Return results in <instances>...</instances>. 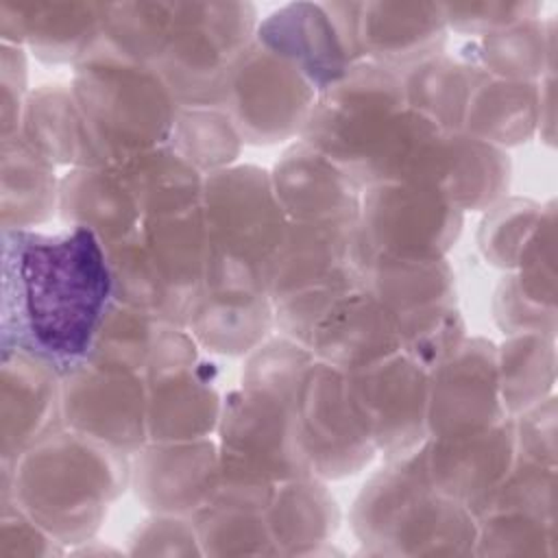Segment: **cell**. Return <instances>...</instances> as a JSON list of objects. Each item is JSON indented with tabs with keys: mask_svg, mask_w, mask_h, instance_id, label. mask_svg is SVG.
Here are the masks:
<instances>
[{
	"mask_svg": "<svg viewBox=\"0 0 558 558\" xmlns=\"http://www.w3.org/2000/svg\"><path fill=\"white\" fill-rule=\"evenodd\" d=\"M111 301L107 251L94 231L2 229V349L63 375L89 355Z\"/></svg>",
	"mask_w": 558,
	"mask_h": 558,
	"instance_id": "cell-1",
	"label": "cell"
},
{
	"mask_svg": "<svg viewBox=\"0 0 558 558\" xmlns=\"http://www.w3.org/2000/svg\"><path fill=\"white\" fill-rule=\"evenodd\" d=\"M2 466V501L20 506L61 545L87 541L131 480L126 453L63 425Z\"/></svg>",
	"mask_w": 558,
	"mask_h": 558,
	"instance_id": "cell-2",
	"label": "cell"
},
{
	"mask_svg": "<svg viewBox=\"0 0 558 558\" xmlns=\"http://www.w3.org/2000/svg\"><path fill=\"white\" fill-rule=\"evenodd\" d=\"M201 209L207 238L203 290L233 296L268 294L272 262L288 229L270 172L257 166H229L207 174Z\"/></svg>",
	"mask_w": 558,
	"mask_h": 558,
	"instance_id": "cell-3",
	"label": "cell"
},
{
	"mask_svg": "<svg viewBox=\"0 0 558 558\" xmlns=\"http://www.w3.org/2000/svg\"><path fill=\"white\" fill-rule=\"evenodd\" d=\"M353 530L375 554L449 556L475 554L473 512L436 493L410 453L368 480L355 499Z\"/></svg>",
	"mask_w": 558,
	"mask_h": 558,
	"instance_id": "cell-4",
	"label": "cell"
},
{
	"mask_svg": "<svg viewBox=\"0 0 558 558\" xmlns=\"http://www.w3.org/2000/svg\"><path fill=\"white\" fill-rule=\"evenodd\" d=\"M72 94L98 166L166 146L181 105L155 68L76 63Z\"/></svg>",
	"mask_w": 558,
	"mask_h": 558,
	"instance_id": "cell-5",
	"label": "cell"
},
{
	"mask_svg": "<svg viewBox=\"0 0 558 558\" xmlns=\"http://www.w3.org/2000/svg\"><path fill=\"white\" fill-rule=\"evenodd\" d=\"M403 107L408 102L401 74L362 61L318 94L301 135L364 192L373 163Z\"/></svg>",
	"mask_w": 558,
	"mask_h": 558,
	"instance_id": "cell-6",
	"label": "cell"
},
{
	"mask_svg": "<svg viewBox=\"0 0 558 558\" xmlns=\"http://www.w3.org/2000/svg\"><path fill=\"white\" fill-rule=\"evenodd\" d=\"M255 31L251 4L172 2L170 39L155 70L181 107H220L231 70Z\"/></svg>",
	"mask_w": 558,
	"mask_h": 558,
	"instance_id": "cell-7",
	"label": "cell"
},
{
	"mask_svg": "<svg viewBox=\"0 0 558 558\" xmlns=\"http://www.w3.org/2000/svg\"><path fill=\"white\" fill-rule=\"evenodd\" d=\"M316 98L294 63L253 39L231 70L220 107L244 142L275 144L303 131Z\"/></svg>",
	"mask_w": 558,
	"mask_h": 558,
	"instance_id": "cell-8",
	"label": "cell"
},
{
	"mask_svg": "<svg viewBox=\"0 0 558 558\" xmlns=\"http://www.w3.org/2000/svg\"><path fill=\"white\" fill-rule=\"evenodd\" d=\"M357 227L366 255L445 257L462 211L427 183L388 181L364 190Z\"/></svg>",
	"mask_w": 558,
	"mask_h": 558,
	"instance_id": "cell-9",
	"label": "cell"
},
{
	"mask_svg": "<svg viewBox=\"0 0 558 558\" xmlns=\"http://www.w3.org/2000/svg\"><path fill=\"white\" fill-rule=\"evenodd\" d=\"M148 390L142 375L85 357L61 375L63 427L133 456L148 442Z\"/></svg>",
	"mask_w": 558,
	"mask_h": 558,
	"instance_id": "cell-10",
	"label": "cell"
},
{
	"mask_svg": "<svg viewBox=\"0 0 558 558\" xmlns=\"http://www.w3.org/2000/svg\"><path fill=\"white\" fill-rule=\"evenodd\" d=\"M292 418L301 449L318 477H347L373 458L371 442L347 390V375L314 360L292 399Z\"/></svg>",
	"mask_w": 558,
	"mask_h": 558,
	"instance_id": "cell-11",
	"label": "cell"
},
{
	"mask_svg": "<svg viewBox=\"0 0 558 558\" xmlns=\"http://www.w3.org/2000/svg\"><path fill=\"white\" fill-rule=\"evenodd\" d=\"M344 375L349 399L375 451L395 460L427 438V368L397 351Z\"/></svg>",
	"mask_w": 558,
	"mask_h": 558,
	"instance_id": "cell-12",
	"label": "cell"
},
{
	"mask_svg": "<svg viewBox=\"0 0 558 558\" xmlns=\"http://www.w3.org/2000/svg\"><path fill=\"white\" fill-rule=\"evenodd\" d=\"M357 63L371 61L403 72L442 52V4L333 2L325 4Z\"/></svg>",
	"mask_w": 558,
	"mask_h": 558,
	"instance_id": "cell-13",
	"label": "cell"
},
{
	"mask_svg": "<svg viewBox=\"0 0 558 558\" xmlns=\"http://www.w3.org/2000/svg\"><path fill=\"white\" fill-rule=\"evenodd\" d=\"M218 453L281 484L314 475L301 449L292 405L248 388L222 401L218 421Z\"/></svg>",
	"mask_w": 558,
	"mask_h": 558,
	"instance_id": "cell-14",
	"label": "cell"
},
{
	"mask_svg": "<svg viewBox=\"0 0 558 558\" xmlns=\"http://www.w3.org/2000/svg\"><path fill=\"white\" fill-rule=\"evenodd\" d=\"M410 458L436 493L473 512L514 464L512 423L504 418L471 432L427 436Z\"/></svg>",
	"mask_w": 558,
	"mask_h": 558,
	"instance_id": "cell-15",
	"label": "cell"
},
{
	"mask_svg": "<svg viewBox=\"0 0 558 558\" xmlns=\"http://www.w3.org/2000/svg\"><path fill=\"white\" fill-rule=\"evenodd\" d=\"M366 259L368 255L357 222H288L283 242L272 262L268 296L275 305L312 290L362 286Z\"/></svg>",
	"mask_w": 558,
	"mask_h": 558,
	"instance_id": "cell-16",
	"label": "cell"
},
{
	"mask_svg": "<svg viewBox=\"0 0 558 558\" xmlns=\"http://www.w3.org/2000/svg\"><path fill=\"white\" fill-rule=\"evenodd\" d=\"M508 418L497 377V349L484 338L462 344L429 371L427 436L460 434Z\"/></svg>",
	"mask_w": 558,
	"mask_h": 558,
	"instance_id": "cell-17",
	"label": "cell"
},
{
	"mask_svg": "<svg viewBox=\"0 0 558 558\" xmlns=\"http://www.w3.org/2000/svg\"><path fill=\"white\" fill-rule=\"evenodd\" d=\"M133 456L131 482L155 512L185 517L209 501L218 475V445L209 438L146 442Z\"/></svg>",
	"mask_w": 558,
	"mask_h": 558,
	"instance_id": "cell-18",
	"label": "cell"
},
{
	"mask_svg": "<svg viewBox=\"0 0 558 558\" xmlns=\"http://www.w3.org/2000/svg\"><path fill=\"white\" fill-rule=\"evenodd\" d=\"M270 181L288 222L351 225L360 218L362 187L303 140L281 155Z\"/></svg>",
	"mask_w": 558,
	"mask_h": 558,
	"instance_id": "cell-19",
	"label": "cell"
},
{
	"mask_svg": "<svg viewBox=\"0 0 558 558\" xmlns=\"http://www.w3.org/2000/svg\"><path fill=\"white\" fill-rule=\"evenodd\" d=\"M305 347L316 360L351 373L401 351V336L392 312L357 286L327 307Z\"/></svg>",
	"mask_w": 558,
	"mask_h": 558,
	"instance_id": "cell-20",
	"label": "cell"
},
{
	"mask_svg": "<svg viewBox=\"0 0 558 558\" xmlns=\"http://www.w3.org/2000/svg\"><path fill=\"white\" fill-rule=\"evenodd\" d=\"M0 418L2 462H11L63 425L61 375L26 351L2 349Z\"/></svg>",
	"mask_w": 558,
	"mask_h": 558,
	"instance_id": "cell-21",
	"label": "cell"
},
{
	"mask_svg": "<svg viewBox=\"0 0 558 558\" xmlns=\"http://www.w3.org/2000/svg\"><path fill=\"white\" fill-rule=\"evenodd\" d=\"M255 39L294 63L318 94L357 65L325 4H288L257 24Z\"/></svg>",
	"mask_w": 558,
	"mask_h": 558,
	"instance_id": "cell-22",
	"label": "cell"
},
{
	"mask_svg": "<svg viewBox=\"0 0 558 558\" xmlns=\"http://www.w3.org/2000/svg\"><path fill=\"white\" fill-rule=\"evenodd\" d=\"M137 235L187 325L205 288L207 238L201 203L146 214Z\"/></svg>",
	"mask_w": 558,
	"mask_h": 558,
	"instance_id": "cell-23",
	"label": "cell"
},
{
	"mask_svg": "<svg viewBox=\"0 0 558 558\" xmlns=\"http://www.w3.org/2000/svg\"><path fill=\"white\" fill-rule=\"evenodd\" d=\"M148 442L207 438L218 429L222 401L214 388V368L201 357L148 375Z\"/></svg>",
	"mask_w": 558,
	"mask_h": 558,
	"instance_id": "cell-24",
	"label": "cell"
},
{
	"mask_svg": "<svg viewBox=\"0 0 558 558\" xmlns=\"http://www.w3.org/2000/svg\"><path fill=\"white\" fill-rule=\"evenodd\" d=\"M94 2H0L4 44H26L41 61H78L102 22Z\"/></svg>",
	"mask_w": 558,
	"mask_h": 558,
	"instance_id": "cell-25",
	"label": "cell"
},
{
	"mask_svg": "<svg viewBox=\"0 0 558 558\" xmlns=\"http://www.w3.org/2000/svg\"><path fill=\"white\" fill-rule=\"evenodd\" d=\"M59 216L68 227L94 231L105 246L131 238L140 205L116 166H78L59 181Z\"/></svg>",
	"mask_w": 558,
	"mask_h": 558,
	"instance_id": "cell-26",
	"label": "cell"
},
{
	"mask_svg": "<svg viewBox=\"0 0 558 558\" xmlns=\"http://www.w3.org/2000/svg\"><path fill=\"white\" fill-rule=\"evenodd\" d=\"M425 183L436 187L462 214L466 209H486L508 190L510 159L495 144L464 131H447Z\"/></svg>",
	"mask_w": 558,
	"mask_h": 558,
	"instance_id": "cell-27",
	"label": "cell"
},
{
	"mask_svg": "<svg viewBox=\"0 0 558 558\" xmlns=\"http://www.w3.org/2000/svg\"><path fill=\"white\" fill-rule=\"evenodd\" d=\"M543 122V87L475 68L460 131L499 148L525 142Z\"/></svg>",
	"mask_w": 558,
	"mask_h": 558,
	"instance_id": "cell-28",
	"label": "cell"
},
{
	"mask_svg": "<svg viewBox=\"0 0 558 558\" xmlns=\"http://www.w3.org/2000/svg\"><path fill=\"white\" fill-rule=\"evenodd\" d=\"M170 31L172 2L105 4L98 33L76 63L157 68L168 46Z\"/></svg>",
	"mask_w": 558,
	"mask_h": 558,
	"instance_id": "cell-29",
	"label": "cell"
},
{
	"mask_svg": "<svg viewBox=\"0 0 558 558\" xmlns=\"http://www.w3.org/2000/svg\"><path fill=\"white\" fill-rule=\"evenodd\" d=\"M362 286L392 312L395 320L456 305L453 272L445 257L368 255Z\"/></svg>",
	"mask_w": 558,
	"mask_h": 558,
	"instance_id": "cell-30",
	"label": "cell"
},
{
	"mask_svg": "<svg viewBox=\"0 0 558 558\" xmlns=\"http://www.w3.org/2000/svg\"><path fill=\"white\" fill-rule=\"evenodd\" d=\"M20 133L52 166H98L72 87L44 85L28 94Z\"/></svg>",
	"mask_w": 558,
	"mask_h": 558,
	"instance_id": "cell-31",
	"label": "cell"
},
{
	"mask_svg": "<svg viewBox=\"0 0 558 558\" xmlns=\"http://www.w3.org/2000/svg\"><path fill=\"white\" fill-rule=\"evenodd\" d=\"M266 523L279 554H312L338 527V504L316 475L281 482L266 508Z\"/></svg>",
	"mask_w": 558,
	"mask_h": 558,
	"instance_id": "cell-32",
	"label": "cell"
},
{
	"mask_svg": "<svg viewBox=\"0 0 558 558\" xmlns=\"http://www.w3.org/2000/svg\"><path fill=\"white\" fill-rule=\"evenodd\" d=\"M275 325V307L268 294L233 296L203 290L187 329L211 353L244 355L257 349Z\"/></svg>",
	"mask_w": 558,
	"mask_h": 558,
	"instance_id": "cell-33",
	"label": "cell"
},
{
	"mask_svg": "<svg viewBox=\"0 0 558 558\" xmlns=\"http://www.w3.org/2000/svg\"><path fill=\"white\" fill-rule=\"evenodd\" d=\"M59 203L54 166L17 131L2 137V229H31Z\"/></svg>",
	"mask_w": 558,
	"mask_h": 558,
	"instance_id": "cell-34",
	"label": "cell"
},
{
	"mask_svg": "<svg viewBox=\"0 0 558 558\" xmlns=\"http://www.w3.org/2000/svg\"><path fill=\"white\" fill-rule=\"evenodd\" d=\"M111 166L118 168L133 192L142 218L153 211L201 203L205 177L168 144Z\"/></svg>",
	"mask_w": 558,
	"mask_h": 558,
	"instance_id": "cell-35",
	"label": "cell"
},
{
	"mask_svg": "<svg viewBox=\"0 0 558 558\" xmlns=\"http://www.w3.org/2000/svg\"><path fill=\"white\" fill-rule=\"evenodd\" d=\"M399 74L408 107L432 118L447 131H460L475 65L438 52Z\"/></svg>",
	"mask_w": 558,
	"mask_h": 558,
	"instance_id": "cell-36",
	"label": "cell"
},
{
	"mask_svg": "<svg viewBox=\"0 0 558 558\" xmlns=\"http://www.w3.org/2000/svg\"><path fill=\"white\" fill-rule=\"evenodd\" d=\"M554 342L545 333H512L497 349L499 395L506 414H519L545 401L554 386Z\"/></svg>",
	"mask_w": 558,
	"mask_h": 558,
	"instance_id": "cell-37",
	"label": "cell"
},
{
	"mask_svg": "<svg viewBox=\"0 0 558 558\" xmlns=\"http://www.w3.org/2000/svg\"><path fill=\"white\" fill-rule=\"evenodd\" d=\"M242 135L222 107H181L168 146L203 177L229 168L240 155Z\"/></svg>",
	"mask_w": 558,
	"mask_h": 558,
	"instance_id": "cell-38",
	"label": "cell"
},
{
	"mask_svg": "<svg viewBox=\"0 0 558 558\" xmlns=\"http://www.w3.org/2000/svg\"><path fill=\"white\" fill-rule=\"evenodd\" d=\"M547 41L543 24L536 17H527L504 31L480 37L473 46L475 54L464 61L499 78L534 83L551 54Z\"/></svg>",
	"mask_w": 558,
	"mask_h": 558,
	"instance_id": "cell-39",
	"label": "cell"
},
{
	"mask_svg": "<svg viewBox=\"0 0 558 558\" xmlns=\"http://www.w3.org/2000/svg\"><path fill=\"white\" fill-rule=\"evenodd\" d=\"M163 323L150 314L111 301L94 336L89 360L122 366L144 377Z\"/></svg>",
	"mask_w": 558,
	"mask_h": 558,
	"instance_id": "cell-40",
	"label": "cell"
},
{
	"mask_svg": "<svg viewBox=\"0 0 558 558\" xmlns=\"http://www.w3.org/2000/svg\"><path fill=\"white\" fill-rule=\"evenodd\" d=\"M203 554H279L264 512L205 504L192 514Z\"/></svg>",
	"mask_w": 558,
	"mask_h": 558,
	"instance_id": "cell-41",
	"label": "cell"
},
{
	"mask_svg": "<svg viewBox=\"0 0 558 558\" xmlns=\"http://www.w3.org/2000/svg\"><path fill=\"white\" fill-rule=\"evenodd\" d=\"M314 360V353L301 342L288 336L272 338L253 349L244 368L242 388L292 403L301 377Z\"/></svg>",
	"mask_w": 558,
	"mask_h": 558,
	"instance_id": "cell-42",
	"label": "cell"
},
{
	"mask_svg": "<svg viewBox=\"0 0 558 558\" xmlns=\"http://www.w3.org/2000/svg\"><path fill=\"white\" fill-rule=\"evenodd\" d=\"M488 209L490 214L480 231V248L490 264L514 270L538 229L543 207L512 198L495 203Z\"/></svg>",
	"mask_w": 558,
	"mask_h": 558,
	"instance_id": "cell-43",
	"label": "cell"
},
{
	"mask_svg": "<svg viewBox=\"0 0 558 558\" xmlns=\"http://www.w3.org/2000/svg\"><path fill=\"white\" fill-rule=\"evenodd\" d=\"M536 2H473V4H442L447 31L464 35H490L504 31L527 17H536Z\"/></svg>",
	"mask_w": 558,
	"mask_h": 558,
	"instance_id": "cell-44",
	"label": "cell"
},
{
	"mask_svg": "<svg viewBox=\"0 0 558 558\" xmlns=\"http://www.w3.org/2000/svg\"><path fill=\"white\" fill-rule=\"evenodd\" d=\"M554 399H545L519 412L517 421H510L514 436V453L519 460L554 466Z\"/></svg>",
	"mask_w": 558,
	"mask_h": 558,
	"instance_id": "cell-45",
	"label": "cell"
},
{
	"mask_svg": "<svg viewBox=\"0 0 558 558\" xmlns=\"http://www.w3.org/2000/svg\"><path fill=\"white\" fill-rule=\"evenodd\" d=\"M131 554H203L196 527L179 514H159L144 521L131 538Z\"/></svg>",
	"mask_w": 558,
	"mask_h": 558,
	"instance_id": "cell-46",
	"label": "cell"
},
{
	"mask_svg": "<svg viewBox=\"0 0 558 558\" xmlns=\"http://www.w3.org/2000/svg\"><path fill=\"white\" fill-rule=\"evenodd\" d=\"M61 554V543L13 501H2L0 556Z\"/></svg>",
	"mask_w": 558,
	"mask_h": 558,
	"instance_id": "cell-47",
	"label": "cell"
}]
</instances>
